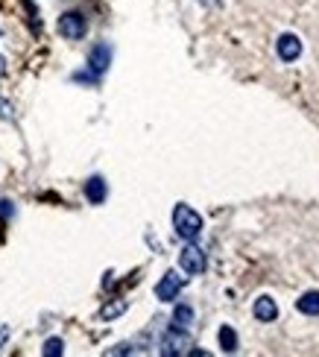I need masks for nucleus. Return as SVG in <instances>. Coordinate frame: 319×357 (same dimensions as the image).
<instances>
[{
	"instance_id": "f257e3e1",
	"label": "nucleus",
	"mask_w": 319,
	"mask_h": 357,
	"mask_svg": "<svg viewBox=\"0 0 319 357\" xmlns=\"http://www.w3.org/2000/svg\"><path fill=\"white\" fill-rule=\"evenodd\" d=\"M173 232L182 240H197L202 235V217L188 203H176L173 208Z\"/></svg>"
},
{
	"instance_id": "f03ea898",
	"label": "nucleus",
	"mask_w": 319,
	"mask_h": 357,
	"mask_svg": "<svg viewBox=\"0 0 319 357\" xmlns=\"http://www.w3.org/2000/svg\"><path fill=\"white\" fill-rule=\"evenodd\" d=\"M190 346H193V340H190L188 331H182V328H170V331L158 340V354H164V357H182V354L190 351Z\"/></svg>"
},
{
	"instance_id": "7ed1b4c3",
	"label": "nucleus",
	"mask_w": 319,
	"mask_h": 357,
	"mask_svg": "<svg viewBox=\"0 0 319 357\" xmlns=\"http://www.w3.org/2000/svg\"><path fill=\"white\" fill-rule=\"evenodd\" d=\"M56 30H59V35L67 38V41H79L82 35L88 33V21H85V15H82V12L67 9V12H62V15H59Z\"/></svg>"
},
{
	"instance_id": "20e7f679",
	"label": "nucleus",
	"mask_w": 319,
	"mask_h": 357,
	"mask_svg": "<svg viewBox=\"0 0 319 357\" xmlns=\"http://www.w3.org/2000/svg\"><path fill=\"white\" fill-rule=\"evenodd\" d=\"M179 267H182L188 276H202L208 269V258H205V252L193 244V240H188L185 249L179 252Z\"/></svg>"
},
{
	"instance_id": "39448f33",
	"label": "nucleus",
	"mask_w": 319,
	"mask_h": 357,
	"mask_svg": "<svg viewBox=\"0 0 319 357\" xmlns=\"http://www.w3.org/2000/svg\"><path fill=\"white\" fill-rule=\"evenodd\" d=\"M182 287H185V276H179L176 269H167V273L161 276V281L156 284V299L158 302H176Z\"/></svg>"
},
{
	"instance_id": "423d86ee",
	"label": "nucleus",
	"mask_w": 319,
	"mask_h": 357,
	"mask_svg": "<svg viewBox=\"0 0 319 357\" xmlns=\"http://www.w3.org/2000/svg\"><path fill=\"white\" fill-rule=\"evenodd\" d=\"M108 65H112V45H106V41H100V45H94L91 53H88V70L97 77H103Z\"/></svg>"
},
{
	"instance_id": "0eeeda50",
	"label": "nucleus",
	"mask_w": 319,
	"mask_h": 357,
	"mask_svg": "<svg viewBox=\"0 0 319 357\" xmlns=\"http://www.w3.org/2000/svg\"><path fill=\"white\" fill-rule=\"evenodd\" d=\"M275 50H279V59L281 62H296L299 56H302V41L293 33H284L279 41H275Z\"/></svg>"
},
{
	"instance_id": "6e6552de",
	"label": "nucleus",
	"mask_w": 319,
	"mask_h": 357,
	"mask_svg": "<svg viewBox=\"0 0 319 357\" xmlns=\"http://www.w3.org/2000/svg\"><path fill=\"white\" fill-rule=\"evenodd\" d=\"M252 313H255V319H261V322H275L279 319V305H275V299H270V296H258Z\"/></svg>"
},
{
	"instance_id": "1a4fd4ad",
	"label": "nucleus",
	"mask_w": 319,
	"mask_h": 357,
	"mask_svg": "<svg viewBox=\"0 0 319 357\" xmlns=\"http://www.w3.org/2000/svg\"><path fill=\"white\" fill-rule=\"evenodd\" d=\"M106 196H108V188H106V179L103 176H91L85 182V199L91 205H103L106 203Z\"/></svg>"
},
{
	"instance_id": "9d476101",
	"label": "nucleus",
	"mask_w": 319,
	"mask_h": 357,
	"mask_svg": "<svg viewBox=\"0 0 319 357\" xmlns=\"http://www.w3.org/2000/svg\"><path fill=\"white\" fill-rule=\"evenodd\" d=\"M190 325H193V308L190 305H176L173 317H170V328H182V331H188Z\"/></svg>"
},
{
	"instance_id": "9b49d317",
	"label": "nucleus",
	"mask_w": 319,
	"mask_h": 357,
	"mask_svg": "<svg viewBox=\"0 0 319 357\" xmlns=\"http://www.w3.org/2000/svg\"><path fill=\"white\" fill-rule=\"evenodd\" d=\"M299 313H304V317H319V293L311 290V293H304L299 302H296Z\"/></svg>"
},
{
	"instance_id": "f8f14e48",
	"label": "nucleus",
	"mask_w": 319,
	"mask_h": 357,
	"mask_svg": "<svg viewBox=\"0 0 319 357\" xmlns=\"http://www.w3.org/2000/svg\"><path fill=\"white\" fill-rule=\"evenodd\" d=\"M126 308H129L126 299H115V302H108V305L100 308V319L103 322H112V319L120 317V313H126Z\"/></svg>"
},
{
	"instance_id": "ddd939ff",
	"label": "nucleus",
	"mask_w": 319,
	"mask_h": 357,
	"mask_svg": "<svg viewBox=\"0 0 319 357\" xmlns=\"http://www.w3.org/2000/svg\"><path fill=\"white\" fill-rule=\"evenodd\" d=\"M220 349L223 351H238V334H234V328H229V325L220 328Z\"/></svg>"
},
{
	"instance_id": "4468645a",
	"label": "nucleus",
	"mask_w": 319,
	"mask_h": 357,
	"mask_svg": "<svg viewBox=\"0 0 319 357\" xmlns=\"http://www.w3.org/2000/svg\"><path fill=\"white\" fill-rule=\"evenodd\" d=\"M65 351V342L59 340V337H50L47 342H44V349H41V354L44 357H59Z\"/></svg>"
},
{
	"instance_id": "2eb2a0df",
	"label": "nucleus",
	"mask_w": 319,
	"mask_h": 357,
	"mask_svg": "<svg viewBox=\"0 0 319 357\" xmlns=\"http://www.w3.org/2000/svg\"><path fill=\"white\" fill-rule=\"evenodd\" d=\"M0 118H6V120L15 118V109H12V103H9V100H3V97H0Z\"/></svg>"
},
{
	"instance_id": "dca6fc26",
	"label": "nucleus",
	"mask_w": 319,
	"mask_h": 357,
	"mask_svg": "<svg viewBox=\"0 0 319 357\" xmlns=\"http://www.w3.org/2000/svg\"><path fill=\"white\" fill-rule=\"evenodd\" d=\"M12 214H15V208H12V203H9V199H3V203H0V217H3V220H9Z\"/></svg>"
},
{
	"instance_id": "f3484780",
	"label": "nucleus",
	"mask_w": 319,
	"mask_h": 357,
	"mask_svg": "<svg viewBox=\"0 0 319 357\" xmlns=\"http://www.w3.org/2000/svg\"><path fill=\"white\" fill-rule=\"evenodd\" d=\"M6 340H9V325H0V349L6 346Z\"/></svg>"
},
{
	"instance_id": "a211bd4d",
	"label": "nucleus",
	"mask_w": 319,
	"mask_h": 357,
	"mask_svg": "<svg viewBox=\"0 0 319 357\" xmlns=\"http://www.w3.org/2000/svg\"><path fill=\"white\" fill-rule=\"evenodd\" d=\"M202 6H208V9H217V6H223V0H199Z\"/></svg>"
},
{
	"instance_id": "6ab92c4d",
	"label": "nucleus",
	"mask_w": 319,
	"mask_h": 357,
	"mask_svg": "<svg viewBox=\"0 0 319 357\" xmlns=\"http://www.w3.org/2000/svg\"><path fill=\"white\" fill-rule=\"evenodd\" d=\"M3 74H6V59L0 56V79H3Z\"/></svg>"
}]
</instances>
